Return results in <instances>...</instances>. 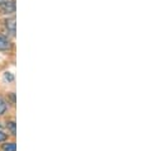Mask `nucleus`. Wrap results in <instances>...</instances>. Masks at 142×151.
Returning a JSON list of instances; mask_svg holds the SVG:
<instances>
[{
    "mask_svg": "<svg viewBox=\"0 0 142 151\" xmlns=\"http://www.w3.org/2000/svg\"><path fill=\"white\" fill-rule=\"evenodd\" d=\"M4 79H5L6 81H14V76L11 73H5L4 74Z\"/></svg>",
    "mask_w": 142,
    "mask_h": 151,
    "instance_id": "7",
    "label": "nucleus"
},
{
    "mask_svg": "<svg viewBox=\"0 0 142 151\" xmlns=\"http://www.w3.org/2000/svg\"><path fill=\"white\" fill-rule=\"evenodd\" d=\"M10 42L8 38H5V37L0 36V51H6V50L10 48Z\"/></svg>",
    "mask_w": 142,
    "mask_h": 151,
    "instance_id": "3",
    "label": "nucleus"
},
{
    "mask_svg": "<svg viewBox=\"0 0 142 151\" xmlns=\"http://www.w3.org/2000/svg\"><path fill=\"white\" fill-rule=\"evenodd\" d=\"M0 12L3 14H10L15 12L14 0H0Z\"/></svg>",
    "mask_w": 142,
    "mask_h": 151,
    "instance_id": "1",
    "label": "nucleus"
},
{
    "mask_svg": "<svg viewBox=\"0 0 142 151\" xmlns=\"http://www.w3.org/2000/svg\"><path fill=\"white\" fill-rule=\"evenodd\" d=\"M3 151H16V145L15 142H5L1 145Z\"/></svg>",
    "mask_w": 142,
    "mask_h": 151,
    "instance_id": "4",
    "label": "nucleus"
},
{
    "mask_svg": "<svg viewBox=\"0 0 142 151\" xmlns=\"http://www.w3.org/2000/svg\"><path fill=\"white\" fill-rule=\"evenodd\" d=\"M6 138H8V135L5 132H3L1 129H0V142H4V141H6Z\"/></svg>",
    "mask_w": 142,
    "mask_h": 151,
    "instance_id": "8",
    "label": "nucleus"
},
{
    "mask_svg": "<svg viewBox=\"0 0 142 151\" xmlns=\"http://www.w3.org/2000/svg\"><path fill=\"white\" fill-rule=\"evenodd\" d=\"M8 109V104L4 99H0V116H3Z\"/></svg>",
    "mask_w": 142,
    "mask_h": 151,
    "instance_id": "6",
    "label": "nucleus"
},
{
    "mask_svg": "<svg viewBox=\"0 0 142 151\" xmlns=\"http://www.w3.org/2000/svg\"><path fill=\"white\" fill-rule=\"evenodd\" d=\"M6 127L9 128V131L11 132V135H13V136H15V135H16V129H15L16 124H15L14 121H11V122H8V123H6Z\"/></svg>",
    "mask_w": 142,
    "mask_h": 151,
    "instance_id": "5",
    "label": "nucleus"
},
{
    "mask_svg": "<svg viewBox=\"0 0 142 151\" xmlns=\"http://www.w3.org/2000/svg\"><path fill=\"white\" fill-rule=\"evenodd\" d=\"M5 26L10 31L11 36H15V18H14V17H13V18H9V19L5 20Z\"/></svg>",
    "mask_w": 142,
    "mask_h": 151,
    "instance_id": "2",
    "label": "nucleus"
}]
</instances>
